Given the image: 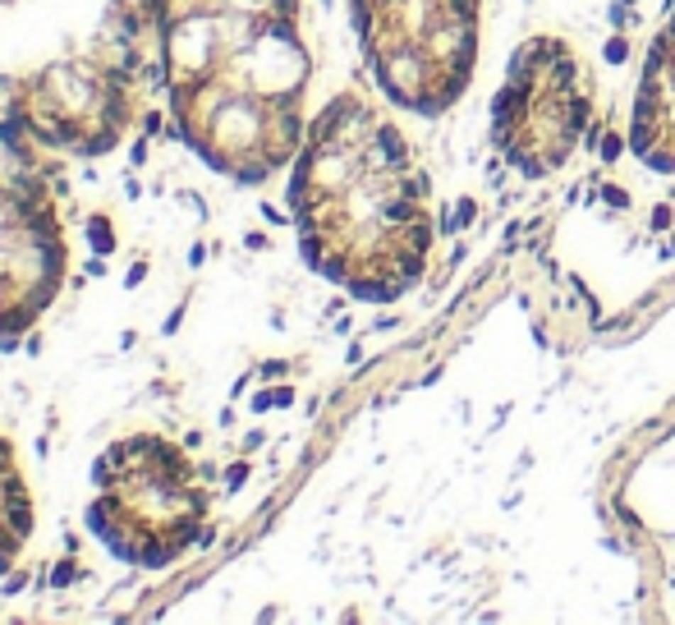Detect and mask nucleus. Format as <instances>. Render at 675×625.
<instances>
[{"label":"nucleus","instance_id":"2","mask_svg":"<svg viewBox=\"0 0 675 625\" xmlns=\"http://www.w3.org/2000/svg\"><path fill=\"white\" fill-rule=\"evenodd\" d=\"M212 492L180 442L161 433L115 437L92 464L87 529L124 565L165 570L207 533Z\"/></svg>","mask_w":675,"mask_h":625},{"label":"nucleus","instance_id":"7","mask_svg":"<svg viewBox=\"0 0 675 625\" xmlns=\"http://www.w3.org/2000/svg\"><path fill=\"white\" fill-rule=\"evenodd\" d=\"M606 23H611L615 33H625V28L634 23V5H625V0H611V5H606Z\"/></svg>","mask_w":675,"mask_h":625},{"label":"nucleus","instance_id":"4","mask_svg":"<svg viewBox=\"0 0 675 625\" xmlns=\"http://www.w3.org/2000/svg\"><path fill=\"white\" fill-rule=\"evenodd\" d=\"M115 97L120 92L106 87L101 74H83L78 65H70V70L60 65L33 87L28 115H33V129L46 134L51 143H60V148L97 152V148H111L115 129H120Z\"/></svg>","mask_w":675,"mask_h":625},{"label":"nucleus","instance_id":"9","mask_svg":"<svg viewBox=\"0 0 675 625\" xmlns=\"http://www.w3.org/2000/svg\"><path fill=\"white\" fill-rule=\"evenodd\" d=\"M620 152H625V138H620V134H602V138H598V161L611 165V161H620Z\"/></svg>","mask_w":675,"mask_h":625},{"label":"nucleus","instance_id":"6","mask_svg":"<svg viewBox=\"0 0 675 625\" xmlns=\"http://www.w3.org/2000/svg\"><path fill=\"white\" fill-rule=\"evenodd\" d=\"M561 106H565V134H583L593 124V102L583 92H565Z\"/></svg>","mask_w":675,"mask_h":625},{"label":"nucleus","instance_id":"10","mask_svg":"<svg viewBox=\"0 0 675 625\" xmlns=\"http://www.w3.org/2000/svg\"><path fill=\"white\" fill-rule=\"evenodd\" d=\"M602 60H606V65H625V60H630V42H625V37L615 33L611 42L602 46Z\"/></svg>","mask_w":675,"mask_h":625},{"label":"nucleus","instance_id":"3","mask_svg":"<svg viewBox=\"0 0 675 625\" xmlns=\"http://www.w3.org/2000/svg\"><path fill=\"white\" fill-rule=\"evenodd\" d=\"M65 226L51 184L0 124V340L28 331L65 281Z\"/></svg>","mask_w":675,"mask_h":625},{"label":"nucleus","instance_id":"8","mask_svg":"<svg viewBox=\"0 0 675 625\" xmlns=\"http://www.w3.org/2000/svg\"><path fill=\"white\" fill-rule=\"evenodd\" d=\"M598 198H602L611 212H630V193H625L620 184H598Z\"/></svg>","mask_w":675,"mask_h":625},{"label":"nucleus","instance_id":"12","mask_svg":"<svg viewBox=\"0 0 675 625\" xmlns=\"http://www.w3.org/2000/svg\"><path fill=\"white\" fill-rule=\"evenodd\" d=\"M671 226V202H657L652 207V230H666Z\"/></svg>","mask_w":675,"mask_h":625},{"label":"nucleus","instance_id":"13","mask_svg":"<svg viewBox=\"0 0 675 625\" xmlns=\"http://www.w3.org/2000/svg\"><path fill=\"white\" fill-rule=\"evenodd\" d=\"M625 5H639V0H625Z\"/></svg>","mask_w":675,"mask_h":625},{"label":"nucleus","instance_id":"11","mask_svg":"<svg viewBox=\"0 0 675 625\" xmlns=\"http://www.w3.org/2000/svg\"><path fill=\"white\" fill-rule=\"evenodd\" d=\"M455 221H459V230H464V226H473V221H478V202H473V198H459Z\"/></svg>","mask_w":675,"mask_h":625},{"label":"nucleus","instance_id":"5","mask_svg":"<svg viewBox=\"0 0 675 625\" xmlns=\"http://www.w3.org/2000/svg\"><path fill=\"white\" fill-rule=\"evenodd\" d=\"M37 529V506L28 474L18 464V451L9 446V437H0V575H9L23 556V547L33 543Z\"/></svg>","mask_w":675,"mask_h":625},{"label":"nucleus","instance_id":"1","mask_svg":"<svg viewBox=\"0 0 675 625\" xmlns=\"http://www.w3.org/2000/svg\"><path fill=\"white\" fill-rule=\"evenodd\" d=\"M165 92L180 138L234 184L295 161L308 55L299 0H156Z\"/></svg>","mask_w":675,"mask_h":625}]
</instances>
